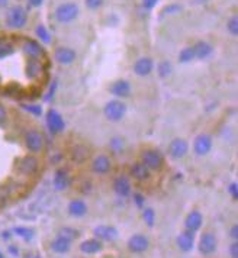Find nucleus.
Masks as SVG:
<instances>
[{
	"mask_svg": "<svg viewBox=\"0 0 238 258\" xmlns=\"http://www.w3.org/2000/svg\"><path fill=\"white\" fill-rule=\"evenodd\" d=\"M113 188H115V191L118 193L119 196H122V198H127V196L131 193V184H130L128 178L124 176L118 177V178L115 180Z\"/></svg>",
	"mask_w": 238,
	"mask_h": 258,
	"instance_id": "393cba45",
	"label": "nucleus"
},
{
	"mask_svg": "<svg viewBox=\"0 0 238 258\" xmlns=\"http://www.w3.org/2000/svg\"><path fill=\"white\" fill-rule=\"evenodd\" d=\"M15 42L6 36H0V59L8 58L15 52Z\"/></svg>",
	"mask_w": 238,
	"mask_h": 258,
	"instance_id": "5701e85b",
	"label": "nucleus"
},
{
	"mask_svg": "<svg viewBox=\"0 0 238 258\" xmlns=\"http://www.w3.org/2000/svg\"><path fill=\"white\" fill-rule=\"evenodd\" d=\"M55 86H57V84H55V83H54V84H52V86H51V89H49V92H48V94L47 96H45V100H51V97H52V94H54V92H55Z\"/></svg>",
	"mask_w": 238,
	"mask_h": 258,
	"instance_id": "de8ad7c7",
	"label": "nucleus"
},
{
	"mask_svg": "<svg viewBox=\"0 0 238 258\" xmlns=\"http://www.w3.org/2000/svg\"><path fill=\"white\" fill-rule=\"evenodd\" d=\"M35 34L44 44H49V42H51V34L48 32V29L44 25H38V26H36Z\"/></svg>",
	"mask_w": 238,
	"mask_h": 258,
	"instance_id": "7c9ffc66",
	"label": "nucleus"
},
{
	"mask_svg": "<svg viewBox=\"0 0 238 258\" xmlns=\"http://www.w3.org/2000/svg\"><path fill=\"white\" fill-rule=\"evenodd\" d=\"M79 16V6L76 3H63L55 9V19L60 24L73 22Z\"/></svg>",
	"mask_w": 238,
	"mask_h": 258,
	"instance_id": "f03ea898",
	"label": "nucleus"
},
{
	"mask_svg": "<svg viewBox=\"0 0 238 258\" xmlns=\"http://www.w3.org/2000/svg\"><path fill=\"white\" fill-rule=\"evenodd\" d=\"M15 232H16V235L22 236L26 241L32 239V236H34V231H32V229H29V228H22V226H21V228H15Z\"/></svg>",
	"mask_w": 238,
	"mask_h": 258,
	"instance_id": "f704fd0d",
	"label": "nucleus"
},
{
	"mask_svg": "<svg viewBox=\"0 0 238 258\" xmlns=\"http://www.w3.org/2000/svg\"><path fill=\"white\" fill-rule=\"evenodd\" d=\"M153 67H154L153 59L148 58V57H143V58L137 59V62L134 64V71H135V74L144 77V76H148L153 71Z\"/></svg>",
	"mask_w": 238,
	"mask_h": 258,
	"instance_id": "dca6fc26",
	"label": "nucleus"
},
{
	"mask_svg": "<svg viewBox=\"0 0 238 258\" xmlns=\"http://www.w3.org/2000/svg\"><path fill=\"white\" fill-rule=\"evenodd\" d=\"M196 2H198V3H206L208 0H196Z\"/></svg>",
	"mask_w": 238,
	"mask_h": 258,
	"instance_id": "603ef678",
	"label": "nucleus"
},
{
	"mask_svg": "<svg viewBox=\"0 0 238 258\" xmlns=\"http://www.w3.org/2000/svg\"><path fill=\"white\" fill-rule=\"evenodd\" d=\"M51 248H52V251H54V252L64 254V252H67V251L70 249V241H69V239H66V238H63V236H58L55 241H52Z\"/></svg>",
	"mask_w": 238,
	"mask_h": 258,
	"instance_id": "c85d7f7f",
	"label": "nucleus"
},
{
	"mask_svg": "<svg viewBox=\"0 0 238 258\" xmlns=\"http://www.w3.org/2000/svg\"><path fill=\"white\" fill-rule=\"evenodd\" d=\"M143 164L148 167V170H160L163 165V157L155 150H145L141 155Z\"/></svg>",
	"mask_w": 238,
	"mask_h": 258,
	"instance_id": "423d86ee",
	"label": "nucleus"
},
{
	"mask_svg": "<svg viewBox=\"0 0 238 258\" xmlns=\"http://www.w3.org/2000/svg\"><path fill=\"white\" fill-rule=\"evenodd\" d=\"M87 157H89V151H87V148H84L82 145H79L73 150V160L77 163H83Z\"/></svg>",
	"mask_w": 238,
	"mask_h": 258,
	"instance_id": "c756f323",
	"label": "nucleus"
},
{
	"mask_svg": "<svg viewBox=\"0 0 238 258\" xmlns=\"http://www.w3.org/2000/svg\"><path fill=\"white\" fill-rule=\"evenodd\" d=\"M69 212H70V215H73V216L80 218V216L86 215L87 206H86V203H84L83 200H73L72 203L69 205Z\"/></svg>",
	"mask_w": 238,
	"mask_h": 258,
	"instance_id": "bb28decb",
	"label": "nucleus"
},
{
	"mask_svg": "<svg viewBox=\"0 0 238 258\" xmlns=\"http://www.w3.org/2000/svg\"><path fill=\"white\" fill-rule=\"evenodd\" d=\"M8 3H9V0H0V8H5V6H8Z\"/></svg>",
	"mask_w": 238,
	"mask_h": 258,
	"instance_id": "3c124183",
	"label": "nucleus"
},
{
	"mask_svg": "<svg viewBox=\"0 0 238 258\" xmlns=\"http://www.w3.org/2000/svg\"><path fill=\"white\" fill-rule=\"evenodd\" d=\"M100 249H102V244L97 239H87V241L82 242V245H80V251L84 254H96Z\"/></svg>",
	"mask_w": 238,
	"mask_h": 258,
	"instance_id": "cd10ccee",
	"label": "nucleus"
},
{
	"mask_svg": "<svg viewBox=\"0 0 238 258\" xmlns=\"http://www.w3.org/2000/svg\"><path fill=\"white\" fill-rule=\"evenodd\" d=\"M18 190V184L16 183H6L0 186V208L6 206Z\"/></svg>",
	"mask_w": 238,
	"mask_h": 258,
	"instance_id": "4468645a",
	"label": "nucleus"
},
{
	"mask_svg": "<svg viewBox=\"0 0 238 258\" xmlns=\"http://www.w3.org/2000/svg\"><path fill=\"white\" fill-rule=\"evenodd\" d=\"M180 9H182V8H180L178 5H171V6H167V8L164 9V11H163V12H164V13H166V12L174 13V12H178Z\"/></svg>",
	"mask_w": 238,
	"mask_h": 258,
	"instance_id": "a18cd8bd",
	"label": "nucleus"
},
{
	"mask_svg": "<svg viewBox=\"0 0 238 258\" xmlns=\"http://www.w3.org/2000/svg\"><path fill=\"white\" fill-rule=\"evenodd\" d=\"M25 70H26V76L32 80L42 79V76L47 73V69H45L44 62L41 61V58H28Z\"/></svg>",
	"mask_w": 238,
	"mask_h": 258,
	"instance_id": "20e7f679",
	"label": "nucleus"
},
{
	"mask_svg": "<svg viewBox=\"0 0 238 258\" xmlns=\"http://www.w3.org/2000/svg\"><path fill=\"white\" fill-rule=\"evenodd\" d=\"M212 148V138L206 134H201L196 137L195 144H193V150L198 155H206Z\"/></svg>",
	"mask_w": 238,
	"mask_h": 258,
	"instance_id": "1a4fd4ad",
	"label": "nucleus"
},
{
	"mask_svg": "<svg viewBox=\"0 0 238 258\" xmlns=\"http://www.w3.org/2000/svg\"><path fill=\"white\" fill-rule=\"evenodd\" d=\"M47 125L48 128L51 132H54V134H58L61 132L64 126H66V123H64V119L61 117L57 110H54V109H51V110H48L47 113Z\"/></svg>",
	"mask_w": 238,
	"mask_h": 258,
	"instance_id": "9b49d317",
	"label": "nucleus"
},
{
	"mask_svg": "<svg viewBox=\"0 0 238 258\" xmlns=\"http://www.w3.org/2000/svg\"><path fill=\"white\" fill-rule=\"evenodd\" d=\"M0 258H5V257H3V255H2V254H0Z\"/></svg>",
	"mask_w": 238,
	"mask_h": 258,
	"instance_id": "864d4df0",
	"label": "nucleus"
},
{
	"mask_svg": "<svg viewBox=\"0 0 238 258\" xmlns=\"http://www.w3.org/2000/svg\"><path fill=\"white\" fill-rule=\"evenodd\" d=\"M109 170H110V160L106 155L96 157L95 161H93V171L97 174H106Z\"/></svg>",
	"mask_w": 238,
	"mask_h": 258,
	"instance_id": "b1692460",
	"label": "nucleus"
},
{
	"mask_svg": "<svg viewBox=\"0 0 238 258\" xmlns=\"http://www.w3.org/2000/svg\"><path fill=\"white\" fill-rule=\"evenodd\" d=\"M69 174L66 170H57L55 176H54V187L57 190H64V188L69 187Z\"/></svg>",
	"mask_w": 238,
	"mask_h": 258,
	"instance_id": "a878e982",
	"label": "nucleus"
},
{
	"mask_svg": "<svg viewBox=\"0 0 238 258\" xmlns=\"http://www.w3.org/2000/svg\"><path fill=\"white\" fill-rule=\"evenodd\" d=\"M58 236H63V238H66V239H69L72 242L73 239H76L79 236V232L76 229H73V228H61Z\"/></svg>",
	"mask_w": 238,
	"mask_h": 258,
	"instance_id": "72a5a7b5",
	"label": "nucleus"
},
{
	"mask_svg": "<svg viewBox=\"0 0 238 258\" xmlns=\"http://www.w3.org/2000/svg\"><path fill=\"white\" fill-rule=\"evenodd\" d=\"M215 249H216L215 235L211 234V232H205L201 236V241H199V251L202 252L203 255H211V254H214Z\"/></svg>",
	"mask_w": 238,
	"mask_h": 258,
	"instance_id": "9d476101",
	"label": "nucleus"
},
{
	"mask_svg": "<svg viewBox=\"0 0 238 258\" xmlns=\"http://www.w3.org/2000/svg\"><path fill=\"white\" fill-rule=\"evenodd\" d=\"M131 176L138 180V181H144V180H148L150 178V170L148 167L143 163H134L131 165Z\"/></svg>",
	"mask_w": 238,
	"mask_h": 258,
	"instance_id": "aec40b11",
	"label": "nucleus"
},
{
	"mask_svg": "<svg viewBox=\"0 0 238 258\" xmlns=\"http://www.w3.org/2000/svg\"><path fill=\"white\" fill-rule=\"evenodd\" d=\"M0 83H2V77H0Z\"/></svg>",
	"mask_w": 238,
	"mask_h": 258,
	"instance_id": "5fc2aeb1",
	"label": "nucleus"
},
{
	"mask_svg": "<svg viewBox=\"0 0 238 258\" xmlns=\"http://www.w3.org/2000/svg\"><path fill=\"white\" fill-rule=\"evenodd\" d=\"M148 239L144 236V235H134L130 238V241H128V248L131 249L132 252H144V251H147V248H148Z\"/></svg>",
	"mask_w": 238,
	"mask_h": 258,
	"instance_id": "2eb2a0df",
	"label": "nucleus"
},
{
	"mask_svg": "<svg viewBox=\"0 0 238 258\" xmlns=\"http://www.w3.org/2000/svg\"><path fill=\"white\" fill-rule=\"evenodd\" d=\"M134 200H135V203H137V206H138V208H141V206L144 205V196H143V195H138V193H137V195L134 196Z\"/></svg>",
	"mask_w": 238,
	"mask_h": 258,
	"instance_id": "49530a36",
	"label": "nucleus"
},
{
	"mask_svg": "<svg viewBox=\"0 0 238 258\" xmlns=\"http://www.w3.org/2000/svg\"><path fill=\"white\" fill-rule=\"evenodd\" d=\"M193 52H195V58H208L212 54V45L205 41H199L193 45Z\"/></svg>",
	"mask_w": 238,
	"mask_h": 258,
	"instance_id": "412c9836",
	"label": "nucleus"
},
{
	"mask_svg": "<svg viewBox=\"0 0 238 258\" xmlns=\"http://www.w3.org/2000/svg\"><path fill=\"white\" fill-rule=\"evenodd\" d=\"M144 221L145 223L148 225V226H154V222H155V213L153 209H145L144 211Z\"/></svg>",
	"mask_w": 238,
	"mask_h": 258,
	"instance_id": "e433bc0d",
	"label": "nucleus"
},
{
	"mask_svg": "<svg viewBox=\"0 0 238 258\" xmlns=\"http://www.w3.org/2000/svg\"><path fill=\"white\" fill-rule=\"evenodd\" d=\"M95 235L97 238L103 239V241H113L118 238V231L113 226H107V225H100L95 228Z\"/></svg>",
	"mask_w": 238,
	"mask_h": 258,
	"instance_id": "a211bd4d",
	"label": "nucleus"
},
{
	"mask_svg": "<svg viewBox=\"0 0 238 258\" xmlns=\"http://www.w3.org/2000/svg\"><path fill=\"white\" fill-rule=\"evenodd\" d=\"M110 147H112L113 151L119 153V151L124 148V141H122L121 138H115V140H112V142H110Z\"/></svg>",
	"mask_w": 238,
	"mask_h": 258,
	"instance_id": "58836bf2",
	"label": "nucleus"
},
{
	"mask_svg": "<svg viewBox=\"0 0 238 258\" xmlns=\"http://www.w3.org/2000/svg\"><path fill=\"white\" fill-rule=\"evenodd\" d=\"M158 0H143V5L145 9H153L155 5H157Z\"/></svg>",
	"mask_w": 238,
	"mask_h": 258,
	"instance_id": "79ce46f5",
	"label": "nucleus"
},
{
	"mask_svg": "<svg viewBox=\"0 0 238 258\" xmlns=\"http://www.w3.org/2000/svg\"><path fill=\"white\" fill-rule=\"evenodd\" d=\"M125 112H127V106L124 105L122 102H119V100H110L105 106V116L109 120H113V122L121 120L125 115Z\"/></svg>",
	"mask_w": 238,
	"mask_h": 258,
	"instance_id": "39448f33",
	"label": "nucleus"
},
{
	"mask_svg": "<svg viewBox=\"0 0 238 258\" xmlns=\"http://www.w3.org/2000/svg\"><path fill=\"white\" fill-rule=\"evenodd\" d=\"M231 236H232L234 239H237L238 238V226L237 225H234V226L231 228Z\"/></svg>",
	"mask_w": 238,
	"mask_h": 258,
	"instance_id": "8fccbe9b",
	"label": "nucleus"
},
{
	"mask_svg": "<svg viewBox=\"0 0 238 258\" xmlns=\"http://www.w3.org/2000/svg\"><path fill=\"white\" fill-rule=\"evenodd\" d=\"M202 222H203V218H202V215H201V212L192 211L191 213L186 216L185 226H186V229H188V231L195 232V231H198V229L202 226Z\"/></svg>",
	"mask_w": 238,
	"mask_h": 258,
	"instance_id": "f3484780",
	"label": "nucleus"
},
{
	"mask_svg": "<svg viewBox=\"0 0 238 258\" xmlns=\"http://www.w3.org/2000/svg\"><path fill=\"white\" fill-rule=\"evenodd\" d=\"M110 92L118 97H127L131 93V86L127 80H118L110 86Z\"/></svg>",
	"mask_w": 238,
	"mask_h": 258,
	"instance_id": "4be33fe9",
	"label": "nucleus"
},
{
	"mask_svg": "<svg viewBox=\"0 0 238 258\" xmlns=\"http://www.w3.org/2000/svg\"><path fill=\"white\" fill-rule=\"evenodd\" d=\"M226 28H228V32L231 34L232 36H237L238 35V19L237 16H232L229 21H228V25H226Z\"/></svg>",
	"mask_w": 238,
	"mask_h": 258,
	"instance_id": "c9c22d12",
	"label": "nucleus"
},
{
	"mask_svg": "<svg viewBox=\"0 0 238 258\" xmlns=\"http://www.w3.org/2000/svg\"><path fill=\"white\" fill-rule=\"evenodd\" d=\"M24 109L25 110H28V112H31V113H34V115H36V116H39V115L42 113L41 107L35 105H24Z\"/></svg>",
	"mask_w": 238,
	"mask_h": 258,
	"instance_id": "ea45409f",
	"label": "nucleus"
},
{
	"mask_svg": "<svg viewBox=\"0 0 238 258\" xmlns=\"http://www.w3.org/2000/svg\"><path fill=\"white\" fill-rule=\"evenodd\" d=\"M177 245L182 251L189 252L191 249H193V245H195V234L191 231L182 232L177 238Z\"/></svg>",
	"mask_w": 238,
	"mask_h": 258,
	"instance_id": "6ab92c4d",
	"label": "nucleus"
},
{
	"mask_svg": "<svg viewBox=\"0 0 238 258\" xmlns=\"http://www.w3.org/2000/svg\"><path fill=\"white\" fill-rule=\"evenodd\" d=\"M16 170L24 174V176H31L34 174L36 170H38V160L35 157H31V155H26L24 158H21L16 164Z\"/></svg>",
	"mask_w": 238,
	"mask_h": 258,
	"instance_id": "6e6552de",
	"label": "nucleus"
},
{
	"mask_svg": "<svg viewBox=\"0 0 238 258\" xmlns=\"http://www.w3.org/2000/svg\"><path fill=\"white\" fill-rule=\"evenodd\" d=\"M21 48H22L24 54L28 58H41V57L45 55V51H44V48L41 47V44H38L36 41L29 39V38L22 39Z\"/></svg>",
	"mask_w": 238,
	"mask_h": 258,
	"instance_id": "7ed1b4c3",
	"label": "nucleus"
},
{
	"mask_svg": "<svg viewBox=\"0 0 238 258\" xmlns=\"http://www.w3.org/2000/svg\"><path fill=\"white\" fill-rule=\"evenodd\" d=\"M28 22V13L22 6H13L6 15V24L9 28L21 29Z\"/></svg>",
	"mask_w": 238,
	"mask_h": 258,
	"instance_id": "f257e3e1",
	"label": "nucleus"
},
{
	"mask_svg": "<svg viewBox=\"0 0 238 258\" xmlns=\"http://www.w3.org/2000/svg\"><path fill=\"white\" fill-rule=\"evenodd\" d=\"M170 73H171V64H170V61H161L160 64H158V76L160 77H163V79H166L167 76H170Z\"/></svg>",
	"mask_w": 238,
	"mask_h": 258,
	"instance_id": "473e14b6",
	"label": "nucleus"
},
{
	"mask_svg": "<svg viewBox=\"0 0 238 258\" xmlns=\"http://www.w3.org/2000/svg\"><path fill=\"white\" fill-rule=\"evenodd\" d=\"M228 190H229V193H231V196H232V199L237 200L238 199V186L237 183H232L229 187H228Z\"/></svg>",
	"mask_w": 238,
	"mask_h": 258,
	"instance_id": "a19ab883",
	"label": "nucleus"
},
{
	"mask_svg": "<svg viewBox=\"0 0 238 258\" xmlns=\"http://www.w3.org/2000/svg\"><path fill=\"white\" fill-rule=\"evenodd\" d=\"M188 142L185 141V140H180V138H176V140H173L171 144L168 145V153L170 155L173 157V158H182V157H185L186 153H188Z\"/></svg>",
	"mask_w": 238,
	"mask_h": 258,
	"instance_id": "ddd939ff",
	"label": "nucleus"
},
{
	"mask_svg": "<svg viewBox=\"0 0 238 258\" xmlns=\"http://www.w3.org/2000/svg\"><path fill=\"white\" fill-rule=\"evenodd\" d=\"M6 117H8V112L3 106L0 105V125L6 122Z\"/></svg>",
	"mask_w": 238,
	"mask_h": 258,
	"instance_id": "c03bdc74",
	"label": "nucleus"
},
{
	"mask_svg": "<svg viewBox=\"0 0 238 258\" xmlns=\"http://www.w3.org/2000/svg\"><path fill=\"white\" fill-rule=\"evenodd\" d=\"M229 252H231L232 258H238V242H234L232 245L229 246Z\"/></svg>",
	"mask_w": 238,
	"mask_h": 258,
	"instance_id": "37998d69",
	"label": "nucleus"
},
{
	"mask_svg": "<svg viewBox=\"0 0 238 258\" xmlns=\"http://www.w3.org/2000/svg\"><path fill=\"white\" fill-rule=\"evenodd\" d=\"M103 5V0H86V6L92 11H96L99 9L100 6Z\"/></svg>",
	"mask_w": 238,
	"mask_h": 258,
	"instance_id": "4c0bfd02",
	"label": "nucleus"
},
{
	"mask_svg": "<svg viewBox=\"0 0 238 258\" xmlns=\"http://www.w3.org/2000/svg\"><path fill=\"white\" fill-rule=\"evenodd\" d=\"M36 258H39V257H36Z\"/></svg>",
	"mask_w": 238,
	"mask_h": 258,
	"instance_id": "6e6d98bb",
	"label": "nucleus"
},
{
	"mask_svg": "<svg viewBox=\"0 0 238 258\" xmlns=\"http://www.w3.org/2000/svg\"><path fill=\"white\" fill-rule=\"evenodd\" d=\"M28 2H29V5L34 6V8H39V6L44 3V0H28Z\"/></svg>",
	"mask_w": 238,
	"mask_h": 258,
	"instance_id": "09e8293b",
	"label": "nucleus"
},
{
	"mask_svg": "<svg viewBox=\"0 0 238 258\" xmlns=\"http://www.w3.org/2000/svg\"><path fill=\"white\" fill-rule=\"evenodd\" d=\"M54 57H55V61L60 62V64L69 66V64H72L73 61L76 59V51L69 47H60L55 49Z\"/></svg>",
	"mask_w": 238,
	"mask_h": 258,
	"instance_id": "f8f14e48",
	"label": "nucleus"
},
{
	"mask_svg": "<svg viewBox=\"0 0 238 258\" xmlns=\"http://www.w3.org/2000/svg\"><path fill=\"white\" fill-rule=\"evenodd\" d=\"M25 144L31 153H39L44 148V138L38 131H29L25 137Z\"/></svg>",
	"mask_w": 238,
	"mask_h": 258,
	"instance_id": "0eeeda50",
	"label": "nucleus"
},
{
	"mask_svg": "<svg viewBox=\"0 0 238 258\" xmlns=\"http://www.w3.org/2000/svg\"><path fill=\"white\" fill-rule=\"evenodd\" d=\"M193 58H195L193 47L185 48V49H182L180 54H178V61H180V62H191Z\"/></svg>",
	"mask_w": 238,
	"mask_h": 258,
	"instance_id": "2f4dec72",
	"label": "nucleus"
}]
</instances>
